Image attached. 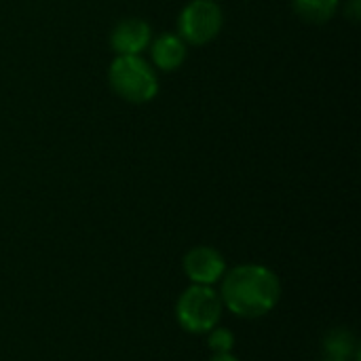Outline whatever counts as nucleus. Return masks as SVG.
<instances>
[{
	"label": "nucleus",
	"mask_w": 361,
	"mask_h": 361,
	"mask_svg": "<svg viewBox=\"0 0 361 361\" xmlns=\"http://www.w3.org/2000/svg\"><path fill=\"white\" fill-rule=\"evenodd\" d=\"M220 300L237 317L258 319L281 298L279 277L262 264H241L222 275Z\"/></svg>",
	"instance_id": "f257e3e1"
},
{
	"label": "nucleus",
	"mask_w": 361,
	"mask_h": 361,
	"mask_svg": "<svg viewBox=\"0 0 361 361\" xmlns=\"http://www.w3.org/2000/svg\"><path fill=\"white\" fill-rule=\"evenodd\" d=\"M220 294L212 286H190L176 302V317L182 330L190 334H207L220 324L222 317Z\"/></svg>",
	"instance_id": "f03ea898"
},
{
	"label": "nucleus",
	"mask_w": 361,
	"mask_h": 361,
	"mask_svg": "<svg viewBox=\"0 0 361 361\" xmlns=\"http://www.w3.org/2000/svg\"><path fill=\"white\" fill-rule=\"evenodd\" d=\"M108 78L112 89L131 104H146L159 91L154 72L137 55H118L108 70Z\"/></svg>",
	"instance_id": "7ed1b4c3"
},
{
	"label": "nucleus",
	"mask_w": 361,
	"mask_h": 361,
	"mask_svg": "<svg viewBox=\"0 0 361 361\" xmlns=\"http://www.w3.org/2000/svg\"><path fill=\"white\" fill-rule=\"evenodd\" d=\"M222 27V11L214 0H192L180 13L178 30L186 42L205 44L218 36Z\"/></svg>",
	"instance_id": "20e7f679"
},
{
	"label": "nucleus",
	"mask_w": 361,
	"mask_h": 361,
	"mask_svg": "<svg viewBox=\"0 0 361 361\" xmlns=\"http://www.w3.org/2000/svg\"><path fill=\"white\" fill-rule=\"evenodd\" d=\"M182 269H184V275L190 279V283L214 286L226 273V262L218 250L209 245H199L186 252L182 260Z\"/></svg>",
	"instance_id": "39448f33"
},
{
	"label": "nucleus",
	"mask_w": 361,
	"mask_h": 361,
	"mask_svg": "<svg viewBox=\"0 0 361 361\" xmlns=\"http://www.w3.org/2000/svg\"><path fill=\"white\" fill-rule=\"evenodd\" d=\"M150 42V27L142 19H123L110 36L116 55H137Z\"/></svg>",
	"instance_id": "423d86ee"
},
{
	"label": "nucleus",
	"mask_w": 361,
	"mask_h": 361,
	"mask_svg": "<svg viewBox=\"0 0 361 361\" xmlns=\"http://www.w3.org/2000/svg\"><path fill=\"white\" fill-rule=\"evenodd\" d=\"M184 57H186L184 40L176 34H165L152 44V61L157 63V68L165 72L180 68Z\"/></svg>",
	"instance_id": "0eeeda50"
},
{
	"label": "nucleus",
	"mask_w": 361,
	"mask_h": 361,
	"mask_svg": "<svg viewBox=\"0 0 361 361\" xmlns=\"http://www.w3.org/2000/svg\"><path fill=\"white\" fill-rule=\"evenodd\" d=\"M324 351L330 360L349 361L351 357H357V338L351 330L334 328L324 338Z\"/></svg>",
	"instance_id": "6e6552de"
},
{
	"label": "nucleus",
	"mask_w": 361,
	"mask_h": 361,
	"mask_svg": "<svg viewBox=\"0 0 361 361\" xmlns=\"http://www.w3.org/2000/svg\"><path fill=\"white\" fill-rule=\"evenodd\" d=\"M296 15L309 23H326L334 17L338 0H292Z\"/></svg>",
	"instance_id": "1a4fd4ad"
},
{
	"label": "nucleus",
	"mask_w": 361,
	"mask_h": 361,
	"mask_svg": "<svg viewBox=\"0 0 361 361\" xmlns=\"http://www.w3.org/2000/svg\"><path fill=\"white\" fill-rule=\"evenodd\" d=\"M207 345H209V349L216 353V355H222V353H231L233 351V347H235V336H233V332L231 330H226V328H214V330H209L207 332Z\"/></svg>",
	"instance_id": "9d476101"
},
{
	"label": "nucleus",
	"mask_w": 361,
	"mask_h": 361,
	"mask_svg": "<svg viewBox=\"0 0 361 361\" xmlns=\"http://www.w3.org/2000/svg\"><path fill=\"white\" fill-rule=\"evenodd\" d=\"M349 17H351V21H360V0L349 2Z\"/></svg>",
	"instance_id": "9b49d317"
},
{
	"label": "nucleus",
	"mask_w": 361,
	"mask_h": 361,
	"mask_svg": "<svg viewBox=\"0 0 361 361\" xmlns=\"http://www.w3.org/2000/svg\"><path fill=\"white\" fill-rule=\"evenodd\" d=\"M209 361H239L235 355H231V353H222V355H214Z\"/></svg>",
	"instance_id": "f8f14e48"
},
{
	"label": "nucleus",
	"mask_w": 361,
	"mask_h": 361,
	"mask_svg": "<svg viewBox=\"0 0 361 361\" xmlns=\"http://www.w3.org/2000/svg\"><path fill=\"white\" fill-rule=\"evenodd\" d=\"M322 361H338V360H330V357H326V360H322Z\"/></svg>",
	"instance_id": "ddd939ff"
}]
</instances>
